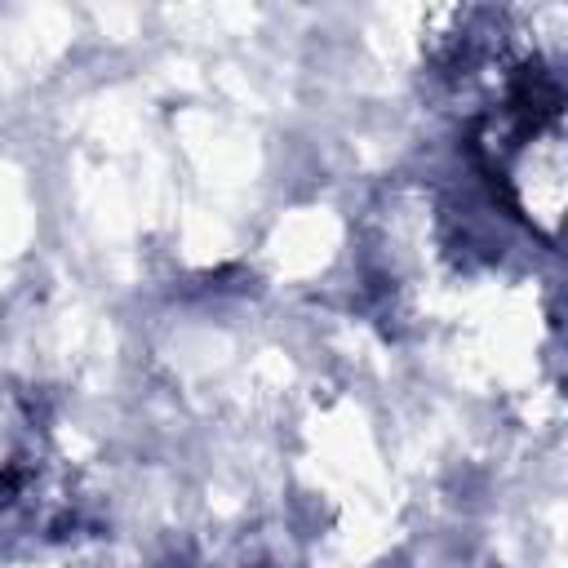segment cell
Segmentation results:
<instances>
[{
  "label": "cell",
  "mask_w": 568,
  "mask_h": 568,
  "mask_svg": "<svg viewBox=\"0 0 568 568\" xmlns=\"http://www.w3.org/2000/svg\"><path fill=\"white\" fill-rule=\"evenodd\" d=\"M475 151L510 209L546 240L564 222V93L541 67H524L506 98L484 115Z\"/></svg>",
  "instance_id": "obj_1"
}]
</instances>
